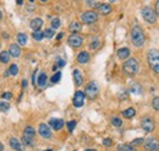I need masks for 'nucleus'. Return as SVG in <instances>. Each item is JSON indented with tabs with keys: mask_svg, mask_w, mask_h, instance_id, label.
<instances>
[{
	"mask_svg": "<svg viewBox=\"0 0 159 151\" xmlns=\"http://www.w3.org/2000/svg\"><path fill=\"white\" fill-rule=\"evenodd\" d=\"M131 39L136 47H142L144 44V33L140 26H134L131 30Z\"/></svg>",
	"mask_w": 159,
	"mask_h": 151,
	"instance_id": "1",
	"label": "nucleus"
},
{
	"mask_svg": "<svg viewBox=\"0 0 159 151\" xmlns=\"http://www.w3.org/2000/svg\"><path fill=\"white\" fill-rule=\"evenodd\" d=\"M122 70H124L125 74H127L129 76L135 75L136 72L138 71V62L136 60L135 58H130L129 60H126L122 65Z\"/></svg>",
	"mask_w": 159,
	"mask_h": 151,
	"instance_id": "2",
	"label": "nucleus"
},
{
	"mask_svg": "<svg viewBox=\"0 0 159 151\" xmlns=\"http://www.w3.org/2000/svg\"><path fill=\"white\" fill-rule=\"evenodd\" d=\"M148 63H149V66L152 69L159 74V50L158 49H151L148 52Z\"/></svg>",
	"mask_w": 159,
	"mask_h": 151,
	"instance_id": "3",
	"label": "nucleus"
},
{
	"mask_svg": "<svg viewBox=\"0 0 159 151\" xmlns=\"http://www.w3.org/2000/svg\"><path fill=\"white\" fill-rule=\"evenodd\" d=\"M34 134L36 131L32 127H26V129L23 131V135H22V143L25 145L32 146L33 145V139H34Z\"/></svg>",
	"mask_w": 159,
	"mask_h": 151,
	"instance_id": "4",
	"label": "nucleus"
},
{
	"mask_svg": "<svg viewBox=\"0 0 159 151\" xmlns=\"http://www.w3.org/2000/svg\"><path fill=\"white\" fill-rule=\"evenodd\" d=\"M142 16L147 22H149V24H153V22H156V20H157L156 11L149 6H146V7L142 9Z\"/></svg>",
	"mask_w": 159,
	"mask_h": 151,
	"instance_id": "5",
	"label": "nucleus"
},
{
	"mask_svg": "<svg viewBox=\"0 0 159 151\" xmlns=\"http://www.w3.org/2000/svg\"><path fill=\"white\" fill-rule=\"evenodd\" d=\"M98 91H99V87H98V84L95 81H92L86 86V91H85V95L87 96L89 98H94L95 96L98 95Z\"/></svg>",
	"mask_w": 159,
	"mask_h": 151,
	"instance_id": "6",
	"label": "nucleus"
},
{
	"mask_svg": "<svg viewBox=\"0 0 159 151\" xmlns=\"http://www.w3.org/2000/svg\"><path fill=\"white\" fill-rule=\"evenodd\" d=\"M81 20H82L83 24L91 25V24H94V22L98 20V15H97V12H94V11H86L81 15Z\"/></svg>",
	"mask_w": 159,
	"mask_h": 151,
	"instance_id": "7",
	"label": "nucleus"
},
{
	"mask_svg": "<svg viewBox=\"0 0 159 151\" xmlns=\"http://www.w3.org/2000/svg\"><path fill=\"white\" fill-rule=\"evenodd\" d=\"M69 45L70 47H74V48H78L82 45V42H83V39L82 37H81L80 35H77V33H71V36L69 37Z\"/></svg>",
	"mask_w": 159,
	"mask_h": 151,
	"instance_id": "8",
	"label": "nucleus"
},
{
	"mask_svg": "<svg viewBox=\"0 0 159 151\" xmlns=\"http://www.w3.org/2000/svg\"><path fill=\"white\" fill-rule=\"evenodd\" d=\"M144 148L148 151H158L159 150V140L157 138H149L144 141Z\"/></svg>",
	"mask_w": 159,
	"mask_h": 151,
	"instance_id": "9",
	"label": "nucleus"
},
{
	"mask_svg": "<svg viewBox=\"0 0 159 151\" xmlns=\"http://www.w3.org/2000/svg\"><path fill=\"white\" fill-rule=\"evenodd\" d=\"M85 97H86L85 92H82V91H77L74 96V106L76 108L82 107L83 103H85Z\"/></svg>",
	"mask_w": 159,
	"mask_h": 151,
	"instance_id": "10",
	"label": "nucleus"
},
{
	"mask_svg": "<svg viewBox=\"0 0 159 151\" xmlns=\"http://www.w3.org/2000/svg\"><path fill=\"white\" fill-rule=\"evenodd\" d=\"M39 134L43 136L44 139H50L52 138V130H50V128H49V125L47 124H44V123H42V124L39 125Z\"/></svg>",
	"mask_w": 159,
	"mask_h": 151,
	"instance_id": "11",
	"label": "nucleus"
},
{
	"mask_svg": "<svg viewBox=\"0 0 159 151\" xmlns=\"http://www.w3.org/2000/svg\"><path fill=\"white\" fill-rule=\"evenodd\" d=\"M49 125H50L54 130H60L61 128L65 125V123H64L62 119H56V118H52V119L49 121Z\"/></svg>",
	"mask_w": 159,
	"mask_h": 151,
	"instance_id": "12",
	"label": "nucleus"
},
{
	"mask_svg": "<svg viewBox=\"0 0 159 151\" xmlns=\"http://www.w3.org/2000/svg\"><path fill=\"white\" fill-rule=\"evenodd\" d=\"M142 128L146 131H152L154 129V121L151 118H144L142 121Z\"/></svg>",
	"mask_w": 159,
	"mask_h": 151,
	"instance_id": "13",
	"label": "nucleus"
},
{
	"mask_svg": "<svg viewBox=\"0 0 159 151\" xmlns=\"http://www.w3.org/2000/svg\"><path fill=\"white\" fill-rule=\"evenodd\" d=\"M9 53H10V56L13 58H19L21 54V49L17 44H11L10 48H9Z\"/></svg>",
	"mask_w": 159,
	"mask_h": 151,
	"instance_id": "14",
	"label": "nucleus"
},
{
	"mask_svg": "<svg viewBox=\"0 0 159 151\" xmlns=\"http://www.w3.org/2000/svg\"><path fill=\"white\" fill-rule=\"evenodd\" d=\"M10 146L16 151H22V150H23V145H22L16 138H10Z\"/></svg>",
	"mask_w": 159,
	"mask_h": 151,
	"instance_id": "15",
	"label": "nucleus"
},
{
	"mask_svg": "<svg viewBox=\"0 0 159 151\" xmlns=\"http://www.w3.org/2000/svg\"><path fill=\"white\" fill-rule=\"evenodd\" d=\"M43 26V20L42 19H33L31 21V28L33 30V32H36V31H39V28Z\"/></svg>",
	"mask_w": 159,
	"mask_h": 151,
	"instance_id": "16",
	"label": "nucleus"
},
{
	"mask_svg": "<svg viewBox=\"0 0 159 151\" xmlns=\"http://www.w3.org/2000/svg\"><path fill=\"white\" fill-rule=\"evenodd\" d=\"M74 80H75V84L76 86H81L83 82V77H82V72L80 70H74Z\"/></svg>",
	"mask_w": 159,
	"mask_h": 151,
	"instance_id": "17",
	"label": "nucleus"
},
{
	"mask_svg": "<svg viewBox=\"0 0 159 151\" xmlns=\"http://www.w3.org/2000/svg\"><path fill=\"white\" fill-rule=\"evenodd\" d=\"M97 9L102 15H108V14L111 11V6L109 5V4H99V6Z\"/></svg>",
	"mask_w": 159,
	"mask_h": 151,
	"instance_id": "18",
	"label": "nucleus"
},
{
	"mask_svg": "<svg viewBox=\"0 0 159 151\" xmlns=\"http://www.w3.org/2000/svg\"><path fill=\"white\" fill-rule=\"evenodd\" d=\"M88 60H89V53L88 52H81L78 54V57H77V62L80 64H86V63H88Z\"/></svg>",
	"mask_w": 159,
	"mask_h": 151,
	"instance_id": "19",
	"label": "nucleus"
},
{
	"mask_svg": "<svg viewBox=\"0 0 159 151\" xmlns=\"http://www.w3.org/2000/svg\"><path fill=\"white\" fill-rule=\"evenodd\" d=\"M117 57H119L120 59H126L130 57V50L129 48H121L117 50Z\"/></svg>",
	"mask_w": 159,
	"mask_h": 151,
	"instance_id": "20",
	"label": "nucleus"
},
{
	"mask_svg": "<svg viewBox=\"0 0 159 151\" xmlns=\"http://www.w3.org/2000/svg\"><path fill=\"white\" fill-rule=\"evenodd\" d=\"M69 30L72 32V33H77V32L81 31V25L78 24V22H71L70 26H69Z\"/></svg>",
	"mask_w": 159,
	"mask_h": 151,
	"instance_id": "21",
	"label": "nucleus"
},
{
	"mask_svg": "<svg viewBox=\"0 0 159 151\" xmlns=\"http://www.w3.org/2000/svg\"><path fill=\"white\" fill-rule=\"evenodd\" d=\"M135 114H136V111H135L134 108H127L126 111L122 112V116H124L125 118H127V119H130V118L135 117Z\"/></svg>",
	"mask_w": 159,
	"mask_h": 151,
	"instance_id": "22",
	"label": "nucleus"
},
{
	"mask_svg": "<svg viewBox=\"0 0 159 151\" xmlns=\"http://www.w3.org/2000/svg\"><path fill=\"white\" fill-rule=\"evenodd\" d=\"M45 84H47V74L45 72H42L39 76H38V85L40 87H44Z\"/></svg>",
	"mask_w": 159,
	"mask_h": 151,
	"instance_id": "23",
	"label": "nucleus"
},
{
	"mask_svg": "<svg viewBox=\"0 0 159 151\" xmlns=\"http://www.w3.org/2000/svg\"><path fill=\"white\" fill-rule=\"evenodd\" d=\"M9 60H10V53L6 52V50H4V52L0 53V62L1 63H7Z\"/></svg>",
	"mask_w": 159,
	"mask_h": 151,
	"instance_id": "24",
	"label": "nucleus"
},
{
	"mask_svg": "<svg viewBox=\"0 0 159 151\" xmlns=\"http://www.w3.org/2000/svg\"><path fill=\"white\" fill-rule=\"evenodd\" d=\"M119 151H136V149L134 148L131 144H124V145H119L117 148Z\"/></svg>",
	"mask_w": 159,
	"mask_h": 151,
	"instance_id": "25",
	"label": "nucleus"
},
{
	"mask_svg": "<svg viewBox=\"0 0 159 151\" xmlns=\"http://www.w3.org/2000/svg\"><path fill=\"white\" fill-rule=\"evenodd\" d=\"M17 41H19L20 45H25L27 43V36L25 33H19L17 35Z\"/></svg>",
	"mask_w": 159,
	"mask_h": 151,
	"instance_id": "26",
	"label": "nucleus"
},
{
	"mask_svg": "<svg viewBox=\"0 0 159 151\" xmlns=\"http://www.w3.org/2000/svg\"><path fill=\"white\" fill-rule=\"evenodd\" d=\"M32 37H33L34 41H42L43 37H44V32H42V31H36V32H33Z\"/></svg>",
	"mask_w": 159,
	"mask_h": 151,
	"instance_id": "27",
	"label": "nucleus"
},
{
	"mask_svg": "<svg viewBox=\"0 0 159 151\" xmlns=\"http://www.w3.org/2000/svg\"><path fill=\"white\" fill-rule=\"evenodd\" d=\"M17 72H19V66H17L16 64H12V65H10V69H9V74L12 75V76H16Z\"/></svg>",
	"mask_w": 159,
	"mask_h": 151,
	"instance_id": "28",
	"label": "nucleus"
},
{
	"mask_svg": "<svg viewBox=\"0 0 159 151\" xmlns=\"http://www.w3.org/2000/svg\"><path fill=\"white\" fill-rule=\"evenodd\" d=\"M131 92L140 95L141 92H142V90H141V86H140L138 84H134L132 86H131Z\"/></svg>",
	"mask_w": 159,
	"mask_h": 151,
	"instance_id": "29",
	"label": "nucleus"
},
{
	"mask_svg": "<svg viewBox=\"0 0 159 151\" xmlns=\"http://www.w3.org/2000/svg\"><path fill=\"white\" fill-rule=\"evenodd\" d=\"M54 35H55V30H53V28H47L44 31V37H47V38L54 37Z\"/></svg>",
	"mask_w": 159,
	"mask_h": 151,
	"instance_id": "30",
	"label": "nucleus"
},
{
	"mask_svg": "<svg viewBox=\"0 0 159 151\" xmlns=\"http://www.w3.org/2000/svg\"><path fill=\"white\" fill-rule=\"evenodd\" d=\"M9 108H10V104H9L7 102H0V112H6L9 111Z\"/></svg>",
	"mask_w": 159,
	"mask_h": 151,
	"instance_id": "31",
	"label": "nucleus"
},
{
	"mask_svg": "<svg viewBox=\"0 0 159 151\" xmlns=\"http://www.w3.org/2000/svg\"><path fill=\"white\" fill-rule=\"evenodd\" d=\"M61 79V72L60 71H58V72H55L53 76H52V82L53 84H56V82H59V80Z\"/></svg>",
	"mask_w": 159,
	"mask_h": 151,
	"instance_id": "32",
	"label": "nucleus"
},
{
	"mask_svg": "<svg viewBox=\"0 0 159 151\" xmlns=\"http://www.w3.org/2000/svg\"><path fill=\"white\" fill-rule=\"evenodd\" d=\"M152 107L156 111H159V96H157V97H154L152 100Z\"/></svg>",
	"mask_w": 159,
	"mask_h": 151,
	"instance_id": "33",
	"label": "nucleus"
},
{
	"mask_svg": "<svg viewBox=\"0 0 159 151\" xmlns=\"http://www.w3.org/2000/svg\"><path fill=\"white\" fill-rule=\"evenodd\" d=\"M60 27V20L58 19V17H55V19H53L52 20V28L53 30H56Z\"/></svg>",
	"mask_w": 159,
	"mask_h": 151,
	"instance_id": "34",
	"label": "nucleus"
},
{
	"mask_svg": "<svg viewBox=\"0 0 159 151\" xmlns=\"http://www.w3.org/2000/svg\"><path fill=\"white\" fill-rule=\"evenodd\" d=\"M111 123H113V125H115V127H121V125H122L121 119H119V118H116V117L113 118V119H111Z\"/></svg>",
	"mask_w": 159,
	"mask_h": 151,
	"instance_id": "35",
	"label": "nucleus"
},
{
	"mask_svg": "<svg viewBox=\"0 0 159 151\" xmlns=\"http://www.w3.org/2000/svg\"><path fill=\"white\" fill-rule=\"evenodd\" d=\"M66 125H67V129H69V131H72V130L75 129V127H76V121H70Z\"/></svg>",
	"mask_w": 159,
	"mask_h": 151,
	"instance_id": "36",
	"label": "nucleus"
},
{
	"mask_svg": "<svg viewBox=\"0 0 159 151\" xmlns=\"http://www.w3.org/2000/svg\"><path fill=\"white\" fill-rule=\"evenodd\" d=\"M142 144H143V139H142V138H140V139H135V140L132 141V143H131V145H132L134 148H135V146H140V145H142Z\"/></svg>",
	"mask_w": 159,
	"mask_h": 151,
	"instance_id": "37",
	"label": "nucleus"
},
{
	"mask_svg": "<svg viewBox=\"0 0 159 151\" xmlns=\"http://www.w3.org/2000/svg\"><path fill=\"white\" fill-rule=\"evenodd\" d=\"M98 47H99V41H98L97 38H95V39L93 41V42L89 44V48H91V49H97Z\"/></svg>",
	"mask_w": 159,
	"mask_h": 151,
	"instance_id": "38",
	"label": "nucleus"
},
{
	"mask_svg": "<svg viewBox=\"0 0 159 151\" xmlns=\"http://www.w3.org/2000/svg\"><path fill=\"white\" fill-rule=\"evenodd\" d=\"M65 60H62L61 58H56V64L55 65L58 66V68H62V66H65Z\"/></svg>",
	"mask_w": 159,
	"mask_h": 151,
	"instance_id": "39",
	"label": "nucleus"
},
{
	"mask_svg": "<svg viewBox=\"0 0 159 151\" xmlns=\"http://www.w3.org/2000/svg\"><path fill=\"white\" fill-rule=\"evenodd\" d=\"M1 97H3V100H11L12 93H11V92H4V93L1 95Z\"/></svg>",
	"mask_w": 159,
	"mask_h": 151,
	"instance_id": "40",
	"label": "nucleus"
},
{
	"mask_svg": "<svg viewBox=\"0 0 159 151\" xmlns=\"http://www.w3.org/2000/svg\"><path fill=\"white\" fill-rule=\"evenodd\" d=\"M87 4H88V5L89 6H99V3L98 1H87Z\"/></svg>",
	"mask_w": 159,
	"mask_h": 151,
	"instance_id": "41",
	"label": "nucleus"
},
{
	"mask_svg": "<svg viewBox=\"0 0 159 151\" xmlns=\"http://www.w3.org/2000/svg\"><path fill=\"white\" fill-rule=\"evenodd\" d=\"M103 144L105 145V146H110L111 145V140L110 139H104L103 140Z\"/></svg>",
	"mask_w": 159,
	"mask_h": 151,
	"instance_id": "42",
	"label": "nucleus"
},
{
	"mask_svg": "<svg viewBox=\"0 0 159 151\" xmlns=\"http://www.w3.org/2000/svg\"><path fill=\"white\" fill-rule=\"evenodd\" d=\"M156 14H157V15L159 16V0H158V1L156 3Z\"/></svg>",
	"mask_w": 159,
	"mask_h": 151,
	"instance_id": "43",
	"label": "nucleus"
},
{
	"mask_svg": "<svg viewBox=\"0 0 159 151\" xmlns=\"http://www.w3.org/2000/svg\"><path fill=\"white\" fill-rule=\"evenodd\" d=\"M36 74H37V70L33 72V76H32V82H33V84H36Z\"/></svg>",
	"mask_w": 159,
	"mask_h": 151,
	"instance_id": "44",
	"label": "nucleus"
},
{
	"mask_svg": "<svg viewBox=\"0 0 159 151\" xmlns=\"http://www.w3.org/2000/svg\"><path fill=\"white\" fill-rule=\"evenodd\" d=\"M26 86H27V80H23V81H22V87H26Z\"/></svg>",
	"mask_w": 159,
	"mask_h": 151,
	"instance_id": "45",
	"label": "nucleus"
},
{
	"mask_svg": "<svg viewBox=\"0 0 159 151\" xmlns=\"http://www.w3.org/2000/svg\"><path fill=\"white\" fill-rule=\"evenodd\" d=\"M62 37H64V33L61 32V33H59V35H58V37H56V38H58V39H61Z\"/></svg>",
	"mask_w": 159,
	"mask_h": 151,
	"instance_id": "46",
	"label": "nucleus"
},
{
	"mask_svg": "<svg viewBox=\"0 0 159 151\" xmlns=\"http://www.w3.org/2000/svg\"><path fill=\"white\" fill-rule=\"evenodd\" d=\"M4 150V145L1 144V143H0V151H3Z\"/></svg>",
	"mask_w": 159,
	"mask_h": 151,
	"instance_id": "47",
	"label": "nucleus"
},
{
	"mask_svg": "<svg viewBox=\"0 0 159 151\" xmlns=\"http://www.w3.org/2000/svg\"><path fill=\"white\" fill-rule=\"evenodd\" d=\"M17 4H19V5H22V4H23V1H22V0H19V1H17Z\"/></svg>",
	"mask_w": 159,
	"mask_h": 151,
	"instance_id": "48",
	"label": "nucleus"
},
{
	"mask_svg": "<svg viewBox=\"0 0 159 151\" xmlns=\"http://www.w3.org/2000/svg\"><path fill=\"white\" fill-rule=\"evenodd\" d=\"M85 151H95V150H93V149H88V150H85Z\"/></svg>",
	"mask_w": 159,
	"mask_h": 151,
	"instance_id": "49",
	"label": "nucleus"
},
{
	"mask_svg": "<svg viewBox=\"0 0 159 151\" xmlns=\"http://www.w3.org/2000/svg\"><path fill=\"white\" fill-rule=\"evenodd\" d=\"M1 17H3V14H1V11H0V20H1Z\"/></svg>",
	"mask_w": 159,
	"mask_h": 151,
	"instance_id": "50",
	"label": "nucleus"
},
{
	"mask_svg": "<svg viewBox=\"0 0 159 151\" xmlns=\"http://www.w3.org/2000/svg\"><path fill=\"white\" fill-rule=\"evenodd\" d=\"M45 151H53V150H45Z\"/></svg>",
	"mask_w": 159,
	"mask_h": 151,
	"instance_id": "51",
	"label": "nucleus"
}]
</instances>
